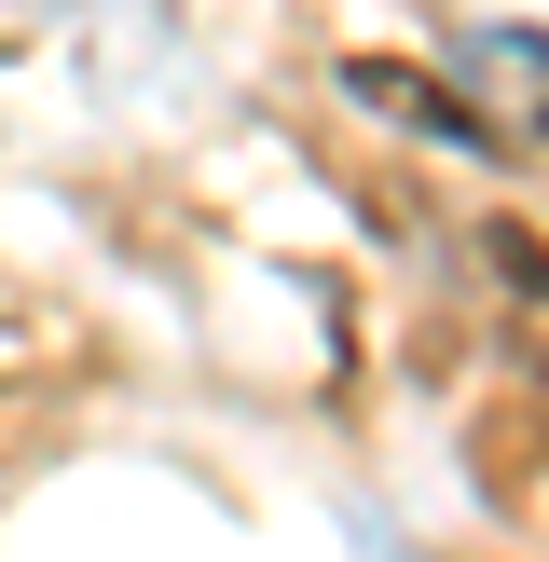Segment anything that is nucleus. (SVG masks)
Segmentation results:
<instances>
[{"instance_id": "nucleus-2", "label": "nucleus", "mask_w": 549, "mask_h": 562, "mask_svg": "<svg viewBox=\"0 0 549 562\" xmlns=\"http://www.w3.org/2000/svg\"><path fill=\"white\" fill-rule=\"evenodd\" d=\"M467 82L508 97V124H549V42L536 27H481V42H467Z\"/></svg>"}, {"instance_id": "nucleus-1", "label": "nucleus", "mask_w": 549, "mask_h": 562, "mask_svg": "<svg viewBox=\"0 0 549 562\" xmlns=\"http://www.w3.org/2000/svg\"><path fill=\"white\" fill-rule=\"evenodd\" d=\"M344 97L371 110V124H412V137H453V151H481V110H453V82H426V69H399V55H357L344 69Z\"/></svg>"}]
</instances>
